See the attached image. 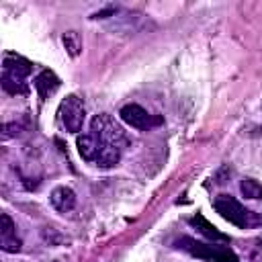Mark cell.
Instances as JSON below:
<instances>
[{"label":"cell","instance_id":"6","mask_svg":"<svg viewBox=\"0 0 262 262\" xmlns=\"http://www.w3.org/2000/svg\"><path fill=\"white\" fill-rule=\"evenodd\" d=\"M119 117H121L129 127L139 129V131H147V129H151V127H156V125L162 123L160 117L149 115V113H147L143 106H139V104H125V106L119 111Z\"/></svg>","mask_w":262,"mask_h":262},{"label":"cell","instance_id":"1","mask_svg":"<svg viewBox=\"0 0 262 262\" xmlns=\"http://www.w3.org/2000/svg\"><path fill=\"white\" fill-rule=\"evenodd\" d=\"M76 145L82 160L98 168H113L119 164L123 156V149L127 145V135L111 115L102 113L90 121L88 133L78 135Z\"/></svg>","mask_w":262,"mask_h":262},{"label":"cell","instance_id":"12","mask_svg":"<svg viewBox=\"0 0 262 262\" xmlns=\"http://www.w3.org/2000/svg\"><path fill=\"white\" fill-rule=\"evenodd\" d=\"M63 45L68 47L70 55H78V49H80V41H78V35H76L74 31H70V33H66V35H63Z\"/></svg>","mask_w":262,"mask_h":262},{"label":"cell","instance_id":"7","mask_svg":"<svg viewBox=\"0 0 262 262\" xmlns=\"http://www.w3.org/2000/svg\"><path fill=\"white\" fill-rule=\"evenodd\" d=\"M0 248H2L4 252H18V250H20V239L16 237V227H14V221L10 219L8 213H2Z\"/></svg>","mask_w":262,"mask_h":262},{"label":"cell","instance_id":"8","mask_svg":"<svg viewBox=\"0 0 262 262\" xmlns=\"http://www.w3.org/2000/svg\"><path fill=\"white\" fill-rule=\"evenodd\" d=\"M49 201H51V205H53L55 211L68 213V211H72L76 207V192L70 186H57V188L51 190Z\"/></svg>","mask_w":262,"mask_h":262},{"label":"cell","instance_id":"3","mask_svg":"<svg viewBox=\"0 0 262 262\" xmlns=\"http://www.w3.org/2000/svg\"><path fill=\"white\" fill-rule=\"evenodd\" d=\"M31 70H33V63L29 59L14 53H6L2 63V88L8 94H27L29 86L25 80L31 74Z\"/></svg>","mask_w":262,"mask_h":262},{"label":"cell","instance_id":"4","mask_svg":"<svg viewBox=\"0 0 262 262\" xmlns=\"http://www.w3.org/2000/svg\"><path fill=\"white\" fill-rule=\"evenodd\" d=\"M178 248H182L190 256L201 258V260H207V262H239L237 256L229 248L217 246L215 242L213 244H207V242H196L192 237H180L178 239Z\"/></svg>","mask_w":262,"mask_h":262},{"label":"cell","instance_id":"2","mask_svg":"<svg viewBox=\"0 0 262 262\" xmlns=\"http://www.w3.org/2000/svg\"><path fill=\"white\" fill-rule=\"evenodd\" d=\"M213 207L215 211L229 223L242 227V229H250V227H258L262 225V215L246 209L239 201H235L229 194H217L213 199Z\"/></svg>","mask_w":262,"mask_h":262},{"label":"cell","instance_id":"9","mask_svg":"<svg viewBox=\"0 0 262 262\" xmlns=\"http://www.w3.org/2000/svg\"><path fill=\"white\" fill-rule=\"evenodd\" d=\"M35 88H37V92H39L41 98H47L49 94H53V92L59 88V78H57L53 72L43 70V72L35 78Z\"/></svg>","mask_w":262,"mask_h":262},{"label":"cell","instance_id":"11","mask_svg":"<svg viewBox=\"0 0 262 262\" xmlns=\"http://www.w3.org/2000/svg\"><path fill=\"white\" fill-rule=\"evenodd\" d=\"M239 190H242V194L246 199H252V201L262 199V184L258 180H254V178H244L239 182Z\"/></svg>","mask_w":262,"mask_h":262},{"label":"cell","instance_id":"10","mask_svg":"<svg viewBox=\"0 0 262 262\" xmlns=\"http://www.w3.org/2000/svg\"><path fill=\"white\" fill-rule=\"evenodd\" d=\"M188 223H190V225H194V227H196L205 237H209L211 242H229V237H227L225 233H221L215 225H211V223H209L205 217H201V215L192 217Z\"/></svg>","mask_w":262,"mask_h":262},{"label":"cell","instance_id":"5","mask_svg":"<svg viewBox=\"0 0 262 262\" xmlns=\"http://www.w3.org/2000/svg\"><path fill=\"white\" fill-rule=\"evenodd\" d=\"M84 119H86V108H84V102H82L76 94H70V96H66V98L59 102L57 121H59V125H61L66 131H70V133L82 131Z\"/></svg>","mask_w":262,"mask_h":262}]
</instances>
